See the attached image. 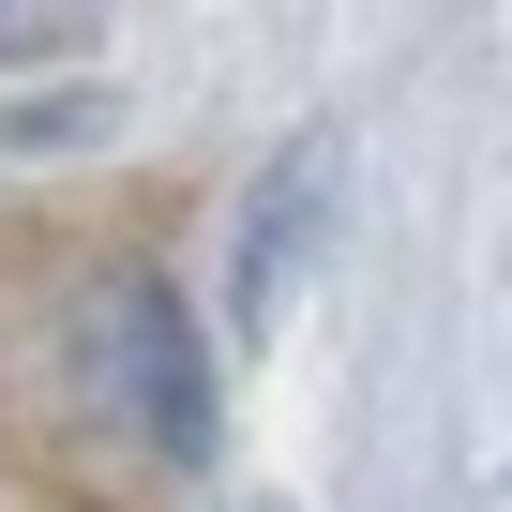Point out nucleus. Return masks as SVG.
<instances>
[{"mask_svg": "<svg viewBox=\"0 0 512 512\" xmlns=\"http://www.w3.org/2000/svg\"><path fill=\"white\" fill-rule=\"evenodd\" d=\"M91 332H106V362H121V407L166 437V452H196L211 437V407H196V362H181V317L151 302V287H106L91 302Z\"/></svg>", "mask_w": 512, "mask_h": 512, "instance_id": "1", "label": "nucleus"}]
</instances>
